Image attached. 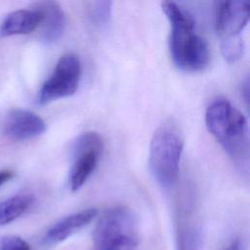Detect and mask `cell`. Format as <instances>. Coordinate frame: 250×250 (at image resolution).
<instances>
[{"label":"cell","mask_w":250,"mask_h":250,"mask_svg":"<svg viewBox=\"0 0 250 250\" xmlns=\"http://www.w3.org/2000/svg\"><path fill=\"white\" fill-rule=\"evenodd\" d=\"M161 9L171 26L169 50L174 63L188 72L205 69L210 61V52L206 41L194 31L192 17L172 1H163Z\"/></svg>","instance_id":"obj_1"},{"label":"cell","mask_w":250,"mask_h":250,"mask_svg":"<svg viewBox=\"0 0 250 250\" xmlns=\"http://www.w3.org/2000/svg\"><path fill=\"white\" fill-rule=\"evenodd\" d=\"M183 149L184 136L178 124L167 120L159 125L150 141L148 164L161 186L168 188L177 182Z\"/></svg>","instance_id":"obj_2"},{"label":"cell","mask_w":250,"mask_h":250,"mask_svg":"<svg viewBox=\"0 0 250 250\" xmlns=\"http://www.w3.org/2000/svg\"><path fill=\"white\" fill-rule=\"evenodd\" d=\"M205 123L210 134L232 157L248 148V125L243 113L225 99L214 101L206 109Z\"/></svg>","instance_id":"obj_3"},{"label":"cell","mask_w":250,"mask_h":250,"mask_svg":"<svg viewBox=\"0 0 250 250\" xmlns=\"http://www.w3.org/2000/svg\"><path fill=\"white\" fill-rule=\"evenodd\" d=\"M138 244V221L129 208H111L99 219L93 232L94 250H135Z\"/></svg>","instance_id":"obj_4"},{"label":"cell","mask_w":250,"mask_h":250,"mask_svg":"<svg viewBox=\"0 0 250 250\" xmlns=\"http://www.w3.org/2000/svg\"><path fill=\"white\" fill-rule=\"evenodd\" d=\"M81 75L79 58L65 54L60 58L51 76L41 86L37 103L40 105L72 96L78 89Z\"/></svg>","instance_id":"obj_5"},{"label":"cell","mask_w":250,"mask_h":250,"mask_svg":"<svg viewBox=\"0 0 250 250\" xmlns=\"http://www.w3.org/2000/svg\"><path fill=\"white\" fill-rule=\"evenodd\" d=\"M102 150V138L95 132L83 133L74 141L71 152L73 164L69 175V186L73 191L81 188L94 172Z\"/></svg>","instance_id":"obj_6"},{"label":"cell","mask_w":250,"mask_h":250,"mask_svg":"<svg viewBox=\"0 0 250 250\" xmlns=\"http://www.w3.org/2000/svg\"><path fill=\"white\" fill-rule=\"evenodd\" d=\"M250 18L247 1H220L216 4L215 28L222 40L238 37Z\"/></svg>","instance_id":"obj_7"},{"label":"cell","mask_w":250,"mask_h":250,"mask_svg":"<svg viewBox=\"0 0 250 250\" xmlns=\"http://www.w3.org/2000/svg\"><path fill=\"white\" fill-rule=\"evenodd\" d=\"M46 131V123L36 113L22 108L11 110L4 125L7 137L16 141L36 138Z\"/></svg>","instance_id":"obj_8"},{"label":"cell","mask_w":250,"mask_h":250,"mask_svg":"<svg viewBox=\"0 0 250 250\" xmlns=\"http://www.w3.org/2000/svg\"><path fill=\"white\" fill-rule=\"evenodd\" d=\"M98 215L96 208H88L68 215L54 224L46 232L44 240L49 245H56L90 224Z\"/></svg>","instance_id":"obj_9"},{"label":"cell","mask_w":250,"mask_h":250,"mask_svg":"<svg viewBox=\"0 0 250 250\" xmlns=\"http://www.w3.org/2000/svg\"><path fill=\"white\" fill-rule=\"evenodd\" d=\"M42 16L40 28V39L47 44L54 43L62 34L65 25V17L61 6L53 1L37 2L33 6Z\"/></svg>","instance_id":"obj_10"},{"label":"cell","mask_w":250,"mask_h":250,"mask_svg":"<svg viewBox=\"0 0 250 250\" xmlns=\"http://www.w3.org/2000/svg\"><path fill=\"white\" fill-rule=\"evenodd\" d=\"M41 13L35 9H21L10 13L0 24V36L25 35L35 31L41 22Z\"/></svg>","instance_id":"obj_11"},{"label":"cell","mask_w":250,"mask_h":250,"mask_svg":"<svg viewBox=\"0 0 250 250\" xmlns=\"http://www.w3.org/2000/svg\"><path fill=\"white\" fill-rule=\"evenodd\" d=\"M31 194H18L0 202V227L8 225L20 218L33 204Z\"/></svg>","instance_id":"obj_12"},{"label":"cell","mask_w":250,"mask_h":250,"mask_svg":"<svg viewBox=\"0 0 250 250\" xmlns=\"http://www.w3.org/2000/svg\"><path fill=\"white\" fill-rule=\"evenodd\" d=\"M221 51L224 59L228 62H235L243 56L244 42L240 36L224 39L221 41Z\"/></svg>","instance_id":"obj_13"},{"label":"cell","mask_w":250,"mask_h":250,"mask_svg":"<svg viewBox=\"0 0 250 250\" xmlns=\"http://www.w3.org/2000/svg\"><path fill=\"white\" fill-rule=\"evenodd\" d=\"M111 2L108 1H100L92 3L90 8V15L93 20L99 24H104L108 21L110 18Z\"/></svg>","instance_id":"obj_14"},{"label":"cell","mask_w":250,"mask_h":250,"mask_svg":"<svg viewBox=\"0 0 250 250\" xmlns=\"http://www.w3.org/2000/svg\"><path fill=\"white\" fill-rule=\"evenodd\" d=\"M0 250H31V248L21 237L7 236L2 240Z\"/></svg>","instance_id":"obj_15"},{"label":"cell","mask_w":250,"mask_h":250,"mask_svg":"<svg viewBox=\"0 0 250 250\" xmlns=\"http://www.w3.org/2000/svg\"><path fill=\"white\" fill-rule=\"evenodd\" d=\"M14 177V172L12 170H0V187L10 181Z\"/></svg>","instance_id":"obj_16"},{"label":"cell","mask_w":250,"mask_h":250,"mask_svg":"<svg viewBox=\"0 0 250 250\" xmlns=\"http://www.w3.org/2000/svg\"><path fill=\"white\" fill-rule=\"evenodd\" d=\"M225 250H241L240 249V244H239L238 241H234L229 247H227Z\"/></svg>","instance_id":"obj_17"}]
</instances>
